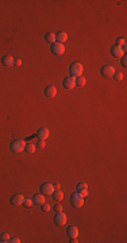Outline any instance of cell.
<instances>
[{
    "label": "cell",
    "mask_w": 127,
    "mask_h": 243,
    "mask_svg": "<svg viewBox=\"0 0 127 243\" xmlns=\"http://www.w3.org/2000/svg\"><path fill=\"white\" fill-rule=\"evenodd\" d=\"M50 210H51V207H50L49 204H46V203H43V204H42V211H45V212H49Z\"/></svg>",
    "instance_id": "cell-27"
},
{
    "label": "cell",
    "mask_w": 127,
    "mask_h": 243,
    "mask_svg": "<svg viewBox=\"0 0 127 243\" xmlns=\"http://www.w3.org/2000/svg\"><path fill=\"white\" fill-rule=\"evenodd\" d=\"M66 39H68V34L66 33L61 31V33L56 34V42H58V43H65V42H66Z\"/></svg>",
    "instance_id": "cell-16"
},
{
    "label": "cell",
    "mask_w": 127,
    "mask_h": 243,
    "mask_svg": "<svg viewBox=\"0 0 127 243\" xmlns=\"http://www.w3.org/2000/svg\"><path fill=\"white\" fill-rule=\"evenodd\" d=\"M121 60H122V66H123V68H126V66H127V60H126V57L123 56V57L121 58Z\"/></svg>",
    "instance_id": "cell-30"
},
{
    "label": "cell",
    "mask_w": 127,
    "mask_h": 243,
    "mask_svg": "<svg viewBox=\"0 0 127 243\" xmlns=\"http://www.w3.org/2000/svg\"><path fill=\"white\" fill-rule=\"evenodd\" d=\"M56 95H57V88H56V87L50 85V87H46V88H45V96H46V97L53 99V97H56Z\"/></svg>",
    "instance_id": "cell-12"
},
{
    "label": "cell",
    "mask_w": 127,
    "mask_h": 243,
    "mask_svg": "<svg viewBox=\"0 0 127 243\" xmlns=\"http://www.w3.org/2000/svg\"><path fill=\"white\" fill-rule=\"evenodd\" d=\"M45 146H46V142H45V139H39V141L37 142V147H38V149H43Z\"/></svg>",
    "instance_id": "cell-25"
},
{
    "label": "cell",
    "mask_w": 127,
    "mask_h": 243,
    "mask_svg": "<svg viewBox=\"0 0 127 243\" xmlns=\"http://www.w3.org/2000/svg\"><path fill=\"white\" fill-rule=\"evenodd\" d=\"M125 49H122V47H119V46H112L111 47V56L112 57H114V58H118V60H119V58H122L123 56H125Z\"/></svg>",
    "instance_id": "cell-6"
},
{
    "label": "cell",
    "mask_w": 127,
    "mask_h": 243,
    "mask_svg": "<svg viewBox=\"0 0 127 243\" xmlns=\"http://www.w3.org/2000/svg\"><path fill=\"white\" fill-rule=\"evenodd\" d=\"M25 147H26V142L23 141V139H15V141H12L11 145H10L11 151L15 153V154H19V153L25 151Z\"/></svg>",
    "instance_id": "cell-1"
},
{
    "label": "cell",
    "mask_w": 127,
    "mask_h": 243,
    "mask_svg": "<svg viewBox=\"0 0 127 243\" xmlns=\"http://www.w3.org/2000/svg\"><path fill=\"white\" fill-rule=\"evenodd\" d=\"M74 85H77V87H84L85 85V78L84 77H76L74 78Z\"/></svg>",
    "instance_id": "cell-21"
},
{
    "label": "cell",
    "mask_w": 127,
    "mask_h": 243,
    "mask_svg": "<svg viewBox=\"0 0 127 243\" xmlns=\"http://www.w3.org/2000/svg\"><path fill=\"white\" fill-rule=\"evenodd\" d=\"M115 73V68L112 66V65H104V66L101 68V74L104 77H112Z\"/></svg>",
    "instance_id": "cell-7"
},
{
    "label": "cell",
    "mask_w": 127,
    "mask_h": 243,
    "mask_svg": "<svg viewBox=\"0 0 127 243\" xmlns=\"http://www.w3.org/2000/svg\"><path fill=\"white\" fill-rule=\"evenodd\" d=\"M60 188H61V185H60V184H56V185H54V190H57V189H60Z\"/></svg>",
    "instance_id": "cell-33"
},
{
    "label": "cell",
    "mask_w": 127,
    "mask_h": 243,
    "mask_svg": "<svg viewBox=\"0 0 127 243\" xmlns=\"http://www.w3.org/2000/svg\"><path fill=\"white\" fill-rule=\"evenodd\" d=\"M68 237L69 238H77L78 237V228L76 225H69L68 227Z\"/></svg>",
    "instance_id": "cell-14"
},
{
    "label": "cell",
    "mask_w": 127,
    "mask_h": 243,
    "mask_svg": "<svg viewBox=\"0 0 127 243\" xmlns=\"http://www.w3.org/2000/svg\"><path fill=\"white\" fill-rule=\"evenodd\" d=\"M37 150V146L34 143H26V147H25V151L29 153V154H34Z\"/></svg>",
    "instance_id": "cell-18"
},
{
    "label": "cell",
    "mask_w": 127,
    "mask_h": 243,
    "mask_svg": "<svg viewBox=\"0 0 127 243\" xmlns=\"http://www.w3.org/2000/svg\"><path fill=\"white\" fill-rule=\"evenodd\" d=\"M70 243H77V238H70Z\"/></svg>",
    "instance_id": "cell-32"
},
{
    "label": "cell",
    "mask_w": 127,
    "mask_h": 243,
    "mask_svg": "<svg viewBox=\"0 0 127 243\" xmlns=\"http://www.w3.org/2000/svg\"><path fill=\"white\" fill-rule=\"evenodd\" d=\"M0 242H2V243L10 242V235L7 234V232H3V234H0Z\"/></svg>",
    "instance_id": "cell-23"
},
{
    "label": "cell",
    "mask_w": 127,
    "mask_h": 243,
    "mask_svg": "<svg viewBox=\"0 0 127 243\" xmlns=\"http://www.w3.org/2000/svg\"><path fill=\"white\" fill-rule=\"evenodd\" d=\"M116 46L122 47V49L126 50V39L125 38H118L116 39Z\"/></svg>",
    "instance_id": "cell-22"
},
{
    "label": "cell",
    "mask_w": 127,
    "mask_h": 243,
    "mask_svg": "<svg viewBox=\"0 0 127 243\" xmlns=\"http://www.w3.org/2000/svg\"><path fill=\"white\" fill-rule=\"evenodd\" d=\"M43 196H45V194H42V193H37L35 196L33 197V201L35 204H38V205H42L45 203V197Z\"/></svg>",
    "instance_id": "cell-17"
},
{
    "label": "cell",
    "mask_w": 127,
    "mask_h": 243,
    "mask_svg": "<svg viewBox=\"0 0 127 243\" xmlns=\"http://www.w3.org/2000/svg\"><path fill=\"white\" fill-rule=\"evenodd\" d=\"M66 215L64 214V212H58V214L56 215V218H54V221H56L57 225H64L65 223H66Z\"/></svg>",
    "instance_id": "cell-10"
},
{
    "label": "cell",
    "mask_w": 127,
    "mask_h": 243,
    "mask_svg": "<svg viewBox=\"0 0 127 243\" xmlns=\"http://www.w3.org/2000/svg\"><path fill=\"white\" fill-rule=\"evenodd\" d=\"M65 51V46L64 43H58V42H54L53 46H51V53L56 54V56H61V54H64Z\"/></svg>",
    "instance_id": "cell-5"
},
{
    "label": "cell",
    "mask_w": 127,
    "mask_h": 243,
    "mask_svg": "<svg viewBox=\"0 0 127 243\" xmlns=\"http://www.w3.org/2000/svg\"><path fill=\"white\" fill-rule=\"evenodd\" d=\"M23 201H25V196H23L22 193H16L11 197V204L16 205V207H18V205H22Z\"/></svg>",
    "instance_id": "cell-9"
},
{
    "label": "cell",
    "mask_w": 127,
    "mask_h": 243,
    "mask_svg": "<svg viewBox=\"0 0 127 243\" xmlns=\"http://www.w3.org/2000/svg\"><path fill=\"white\" fill-rule=\"evenodd\" d=\"M53 197H54V200H57V201H61L64 198V193L61 192L60 189H57V190H54L53 192Z\"/></svg>",
    "instance_id": "cell-20"
},
{
    "label": "cell",
    "mask_w": 127,
    "mask_h": 243,
    "mask_svg": "<svg viewBox=\"0 0 127 243\" xmlns=\"http://www.w3.org/2000/svg\"><path fill=\"white\" fill-rule=\"evenodd\" d=\"M114 78L116 81H122L123 80V73L122 72H115L114 73Z\"/></svg>",
    "instance_id": "cell-24"
},
{
    "label": "cell",
    "mask_w": 127,
    "mask_h": 243,
    "mask_svg": "<svg viewBox=\"0 0 127 243\" xmlns=\"http://www.w3.org/2000/svg\"><path fill=\"white\" fill-rule=\"evenodd\" d=\"M2 64L4 65V66H7V68H11L12 65L15 64V60H14L12 56H4V57H3V60H2Z\"/></svg>",
    "instance_id": "cell-13"
},
{
    "label": "cell",
    "mask_w": 127,
    "mask_h": 243,
    "mask_svg": "<svg viewBox=\"0 0 127 243\" xmlns=\"http://www.w3.org/2000/svg\"><path fill=\"white\" fill-rule=\"evenodd\" d=\"M54 211H56L57 214H58V212H62V205H61V204H56V205H54Z\"/></svg>",
    "instance_id": "cell-28"
},
{
    "label": "cell",
    "mask_w": 127,
    "mask_h": 243,
    "mask_svg": "<svg viewBox=\"0 0 127 243\" xmlns=\"http://www.w3.org/2000/svg\"><path fill=\"white\" fill-rule=\"evenodd\" d=\"M54 192V185L50 182H45L41 185V193L45 194V196H49V194H53Z\"/></svg>",
    "instance_id": "cell-4"
},
{
    "label": "cell",
    "mask_w": 127,
    "mask_h": 243,
    "mask_svg": "<svg viewBox=\"0 0 127 243\" xmlns=\"http://www.w3.org/2000/svg\"><path fill=\"white\" fill-rule=\"evenodd\" d=\"M15 66H20V65H22V60H15Z\"/></svg>",
    "instance_id": "cell-31"
},
{
    "label": "cell",
    "mask_w": 127,
    "mask_h": 243,
    "mask_svg": "<svg viewBox=\"0 0 127 243\" xmlns=\"http://www.w3.org/2000/svg\"><path fill=\"white\" fill-rule=\"evenodd\" d=\"M31 204H33V200H30V198H25V201H23L25 207H31Z\"/></svg>",
    "instance_id": "cell-26"
},
{
    "label": "cell",
    "mask_w": 127,
    "mask_h": 243,
    "mask_svg": "<svg viewBox=\"0 0 127 243\" xmlns=\"http://www.w3.org/2000/svg\"><path fill=\"white\" fill-rule=\"evenodd\" d=\"M83 70H84V68H83V65H81L80 62H73V64H72L70 66H69L70 77H73V78L80 77L81 73H83Z\"/></svg>",
    "instance_id": "cell-2"
},
{
    "label": "cell",
    "mask_w": 127,
    "mask_h": 243,
    "mask_svg": "<svg viewBox=\"0 0 127 243\" xmlns=\"http://www.w3.org/2000/svg\"><path fill=\"white\" fill-rule=\"evenodd\" d=\"M62 87L65 89H73L74 88V78L73 77H65L62 81Z\"/></svg>",
    "instance_id": "cell-11"
},
{
    "label": "cell",
    "mask_w": 127,
    "mask_h": 243,
    "mask_svg": "<svg viewBox=\"0 0 127 243\" xmlns=\"http://www.w3.org/2000/svg\"><path fill=\"white\" fill-rule=\"evenodd\" d=\"M70 204L73 205L74 208H80L81 205L84 204V197L81 196L80 193H77V192L72 193V196H70Z\"/></svg>",
    "instance_id": "cell-3"
},
{
    "label": "cell",
    "mask_w": 127,
    "mask_h": 243,
    "mask_svg": "<svg viewBox=\"0 0 127 243\" xmlns=\"http://www.w3.org/2000/svg\"><path fill=\"white\" fill-rule=\"evenodd\" d=\"M37 136H38L39 139H45L46 141V138L49 136V130H47L46 127H42L38 130V132H37Z\"/></svg>",
    "instance_id": "cell-15"
},
{
    "label": "cell",
    "mask_w": 127,
    "mask_h": 243,
    "mask_svg": "<svg viewBox=\"0 0 127 243\" xmlns=\"http://www.w3.org/2000/svg\"><path fill=\"white\" fill-rule=\"evenodd\" d=\"M76 192L77 193H80L83 197H87L88 196V185L85 182H78L77 184V186H76Z\"/></svg>",
    "instance_id": "cell-8"
},
{
    "label": "cell",
    "mask_w": 127,
    "mask_h": 243,
    "mask_svg": "<svg viewBox=\"0 0 127 243\" xmlns=\"http://www.w3.org/2000/svg\"><path fill=\"white\" fill-rule=\"evenodd\" d=\"M45 41L53 45V43L56 42V34H54V33H47L46 35H45Z\"/></svg>",
    "instance_id": "cell-19"
},
{
    "label": "cell",
    "mask_w": 127,
    "mask_h": 243,
    "mask_svg": "<svg viewBox=\"0 0 127 243\" xmlns=\"http://www.w3.org/2000/svg\"><path fill=\"white\" fill-rule=\"evenodd\" d=\"M10 242H11V243H19L20 239L18 237H14V238H10Z\"/></svg>",
    "instance_id": "cell-29"
}]
</instances>
